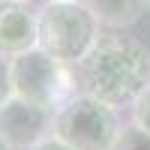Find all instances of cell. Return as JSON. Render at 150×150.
<instances>
[{
    "instance_id": "cell-9",
    "label": "cell",
    "mask_w": 150,
    "mask_h": 150,
    "mask_svg": "<svg viewBox=\"0 0 150 150\" xmlns=\"http://www.w3.org/2000/svg\"><path fill=\"white\" fill-rule=\"evenodd\" d=\"M132 123L150 132V84L141 90V96L132 102Z\"/></svg>"
},
{
    "instance_id": "cell-12",
    "label": "cell",
    "mask_w": 150,
    "mask_h": 150,
    "mask_svg": "<svg viewBox=\"0 0 150 150\" xmlns=\"http://www.w3.org/2000/svg\"><path fill=\"white\" fill-rule=\"evenodd\" d=\"M0 150H15V147H12V144H9V141L3 138V135H0Z\"/></svg>"
},
{
    "instance_id": "cell-2",
    "label": "cell",
    "mask_w": 150,
    "mask_h": 150,
    "mask_svg": "<svg viewBox=\"0 0 150 150\" xmlns=\"http://www.w3.org/2000/svg\"><path fill=\"white\" fill-rule=\"evenodd\" d=\"M99 42V18L84 0H48L39 9V45L51 57L78 66Z\"/></svg>"
},
{
    "instance_id": "cell-3",
    "label": "cell",
    "mask_w": 150,
    "mask_h": 150,
    "mask_svg": "<svg viewBox=\"0 0 150 150\" xmlns=\"http://www.w3.org/2000/svg\"><path fill=\"white\" fill-rule=\"evenodd\" d=\"M123 123L114 105L78 90L54 111V135L75 150H114Z\"/></svg>"
},
{
    "instance_id": "cell-13",
    "label": "cell",
    "mask_w": 150,
    "mask_h": 150,
    "mask_svg": "<svg viewBox=\"0 0 150 150\" xmlns=\"http://www.w3.org/2000/svg\"><path fill=\"white\" fill-rule=\"evenodd\" d=\"M147 12H150V0H147Z\"/></svg>"
},
{
    "instance_id": "cell-10",
    "label": "cell",
    "mask_w": 150,
    "mask_h": 150,
    "mask_svg": "<svg viewBox=\"0 0 150 150\" xmlns=\"http://www.w3.org/2000/svg\"><path fill=\"white\" fill-rule=\"evenodd\" d=\"M12 96V57L0 54V105Z\"/></svg>"
},
{
    "instance_id": "cell-5",
    "label": "cell",
    "mask_w": 150,
    "mask_h": 150,
    "mask_svg": "<svg viewBox=\"0 0 150 150\" xmlns=\"http://www.w3.org/2000/svg\"><path fill=\"white\" fill-rule=\"evenodd\" d=\"M0 135L15 150H30L48 135H54V111L12 93L0 105Z\"/></svg>"
},
{
    "instance_id": "cell-6",
    "label": "cell",
    "mask_w": 150,
    "mask_h": 150,
    "mask_svg": "<svg viewBox=\"0 0 150 150\" xmlns=\"http://www.w3.org/2000/svg\"><path fill=\"white\" fill-rule=\"evenodd\" d=\"M39 45V12L24 0H0V54L15 57Z\"/></svg>"
},
{
    "instance_id": "cell-8",
    "label": "cell",
    "mask_w": 150,
    "mask_h": 150,
    "mask_svg": "<svg viewBox=\"0 0 150 150\" xmlns=\"http://www.w3.org/2000/svg\"><path fill=\"white\" fill-rule=\"evenodd\" d=\"M114 150H150V132L135 126V123H129V126H123Z\"/></svg>"
},
{
    "instance_id": "cell-14",
    "label": "cell",
    "mask_w": 150,
    "mask_h": 150,
    "mask_svg": "<svg viewBox=\"0 0 150 150\" xmlns=\"http://www.w3.org/2000/svg\"><path fill=\"white\" fill-rule=\"evenodd\" d=\"M24 3H30V0H24Z\"/></svg>"
},
{
    "instance_id": "cell-4",
    "label": "cell",
    "mask_w": 150,
    "mask_h": 150,
    "mask_svg": "<svg viewBox=\"0 0 150 150\" xmlns=\"http://www.w3.org/2000/svg\"><path fill=\"white\" fill-rule=\"evenodd\" d=\"M72 69L75 66L51 57L42 45H36L12 57V93L33 105L57 111L69 96L81 90L78 75Z\"/></svg>"
},
{
    "instance_id": "cell-1",
    "label": "cell",
    "mask_w": 150,
    "mask_h": 150,
    "mask_svg": "<svg viewBox=\"0 0 150 150\" xmlns=\"http://www.w3.org/2000/svg\"><path fill=\"white\" fill-rule=\"evenodd\" d=\"M78 87L102 102L123 108L132 105L150 84V48L132 36H99L93 51L78 66Z\"/></svg>"
},
{
    "instance_id": "cell-7",
    "label": "cell",
    "mask_w": 150,
    "mask_h": 150,
    "mask_svg": "<svg viewBox=\"0 0 150 150\" xmlns=\"http://www.w3.org/2000/svg\"><path fill=\"white\" fill-rule=\"evenodd\" d=\"M87 6L93 9L99 24L120 30V27H132L135 21H141V15L147 12V0H87Z\"/></svg>"
},
{
    "instance_id": "cell-11",
    "label": "cell",
    "mask_w": 150,
    "mask_h": 150,
    "mask_svg": "<svg viewBox=\"0 0 150 150\" xmlns=\"http://www.w3.org/2000/svg\"><path fill=\"white\" fill-rule=\"evenodd\" d=\"M30 150H75V147H69L66 141H60L57 135H48L45 141H39L36 147H30Z\"/></svg>"
}]
</instances>
